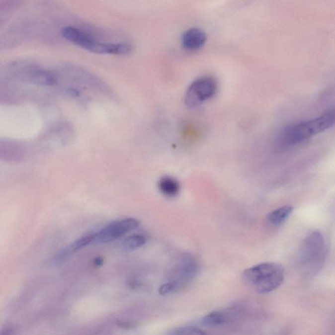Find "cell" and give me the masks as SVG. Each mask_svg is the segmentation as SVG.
I'll use <instances>...</instances> for the list:
<instances>
[{"label": "cell", "instance_id": "6da1fadb", "mask_svg": "<svg viewBox=\"0 0 335 335\" xmlns=\"http://www.w3.org/2000/svg\"><path fill=\"white\" fill-rule=\"evenodd\" d=\"M284 268L276 262H262L243 272L244 282L252 290L261 294L276 290L284 282Z\"/></svg>", "mask_w": 335, "mask_h": 335}, {"label": "cell", "instance_id": "7a4b0ae2", "mask_svg": "<svg viewBox=\"0 0 335 335\" xmlns=\"http://www.w3.org/2000/svg\"><path fill=\"white\" fill-rule=\"evenodd\" d=\"M326 256L324 236L319 231L310 233L299 248L297 262L300 270L305 276H315L324 265Z\"/></svg>", "mask_w": 335, "mask_h": 335}, {"label": "cell", "instance_id": "3957f363", "mask_svg": "<svg viewBox=\"0 0 335 335\" xmlns=\"http://www.w3.org/2000/svg\"><path fill=\"white\" fill-rule=\"evenodd\" d=\"M335 119V111L331 110L315 119L291 125L281 133L279 144L282 147H287L299 144L330 129L334 125Z\"/></svg>", "mask_w": 335, "mask_h": 335}, {"label": "cell", "instance_id": "277c9868", "mask_svg": "<svg viewBox=\"0 0 335 335\" xmlns=\"http://www.w3.org/2000/svg\"><path fill=\"white\" fill-rule=\"evenodd\" d=\"M217 89L218 85L214 78L204 77L198 79L190 85L186 92L185 104L190 108L199 106L214 96Z\"/></svg>", "mask_w": 335, "mask_h": 335}, {"label": "cell", "instance_id": "5b68a950", "mask_svg": "<svg viewBox=\"0 0 335 335\" xmlns=\"http://www.w3.org/2000/svg\"><path fill=\"white\" fill-rule=\"evenodd\" d=\"M139 221L134 218H126L114 221L94 235L93 242L97 244L110 243L134 230L139 226Z\"/></svg>", "mask_w": 335, "mask_h": 335}, {"label": "cell", "instance_id": "8992f818", "mask_svg": "<svg viewBox=\"0 0 335 335\" xmlns=\"http://www.w3.org/2000/svg\"><path fill=\"white\" fill-rule=\"evenodd\" d=\"M198 272V264L196 258L190 254H184L173 270L172 278L169 281L177 283L183 289L193 281Z\"/></svg>", "mask_w": 335, "mask_h": 335}, {"label": "cell", "instance_id": "52a82bcc", "mask_svg": "<svg viewBox=\"0 0 335 335\" xmlns=\"http://www.w3.org/2000/svg\"><path fill=\"white\" fill-rule=\"evenodd\" d=\"M62 35L66 40L92 53H94L99 42L88 33L75 27H65L62 30Z\"/></svg>", "mask_w": 335, "mask_h": 335}, {"label": "cell", "instance_id": "ba28073f", "mask_svg": "<svg viewBox=\"0 0 335 335\" xmlns=\"http://www.w3.org/2000/svg\"><path fill=\"white\" fill-rule=\"evenodd\" d=\"M206 41V32L196 27L186 31L181 38L183 48L189 51L199 50L205 45Z\"/></svg>", "mask_w": 335, "mask_h": 335}, {"label": "cell", "instance_id": "9c48e42d", "mask_svg": "<svg viewBox=\"0 0 335 335\" xmlns=\"http://www.w3.org/2000/svg\"><path fill=\"white\" fill-rule=\"evenodd\" d=\"M235 316L229 310H218L207 314L202 319V324L207 328L225 326L233 320Z\"/></svg>", "mask_w": 335, "mask_h": 335}, {"label": "cell", "instance_id": "30bf717a", "mask_svg": "<svg viewBox=\"0 0 335 335\" xmlns=\"http://www.w3.org/2000/svg\"><path fill=\"white\" fill-rule=\"evenodd\" d=\"M93 240H94V235H88L80 238L71 245L66 246L64 249L61 250L55 257V261L57 262L63 261L72 254L92 243Z\"/></svg>", "mask_w": 335, "mask_h": 335}, {"label": "cell", "instance_id": "8fae6325", "mask_svg": "<svg viewBox=\"0 0 335 335\" xmlns=\"http://www.w3.org/2000/svg\"><path fill=\"white\" fill-rule=\"evenodd\" d=\"M293 211V207L285 206L272 211L266 217V220L272 226H280L290 217Z\"/></svg>", "mask_w": 335, "mask_h": 335}, {"label": "cell", "instance_id": "7c38bea8", "mask_svg": "<svg viewBox=\"0 0 335 335\" xmlns=\"http://www.w3.org/2000/svg\"><path fill=\"white\" fill-rule=\"evenodd\" d=\"M159 189L164 195L174 197L180 191V185L177 179L170 176H165L159 181Z\"/></svg>", "mask_w": 335, "mask_h": 335}, {"label": "cell", "instance_id": "4fadbf2b", "mask_svg": "<svg viewBox=\"0 0 335 335\" xmlns=\"http://www.w3.org/2000/svg\"><path fill=\"white\" fill-rule=\"evenodd\" d=\"M32 82L43 85H54L57 82V76L51 72L43 70H34L30 74Z\"/></svg>", "mask_w": 335, "mask_h": 335}, {"label": "cell", "instance_id": "5bb4252c", "mask_svg": "<svg viewBox=\"0 0 335 335\" xmlns=\"http://www.w3.org/2000/svg\"><path fill=\"white\" fill-rule=\"evenodd\" d=\"M146 242V238L144 235H134L124 240L121 243V247L125 251H134L138 248H141Z\"/></svg>", "mask_w": 335, "mask_h": 335}, {"label": "cell", "instance_id": "9a60e30c", "mask_svg": "<svg viewBox=\"0 0 335 335\" xmlns=\"http://www.w3.org/2000/svg\"><path fill=\"white\" fill-rule=\"evenodd\" d=\"M181 287L177 283L173 281H169L166 284H163L159 288V293L162 295L172 294L181 291Z\"/></svg>", "mask_w": 335, "mask_h": 335}, {"label": "cell", "instance_id": "2e32d148", "mask_svg": "<svg viewBox=\"0 0 335 335\" xmlns=\"http://www.w3.org/2000/svg\"><path fill=\"white\" fill-rule=\"evenodd\" d=\"M173 335H204L206 333L203 332L201 329L194 326H187L177 329V330L173 331V332L171 333Z\"/></svg>", "mask_w": 335, "mask_h": 335}, {"label": "cell", "instance_id": "e0dca14e", "mask_svg": "<svg viewBox=\"0 0 335 335\" xmlns=\"http://www.w3.org/2000/svg\"><path fill=\"white\" fill-rule=\"evenodd\" d=\"M103 260L102 257H96L94 260V264L96 266H100L103 264Z\"/></svg>", "mask_w": 335, "mask_h": 335}]
</instances>
